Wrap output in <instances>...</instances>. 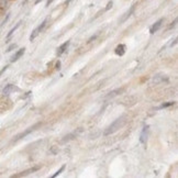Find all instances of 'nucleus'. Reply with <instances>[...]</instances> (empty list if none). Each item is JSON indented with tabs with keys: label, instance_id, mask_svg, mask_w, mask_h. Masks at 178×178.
<instances>
[{
	"label": "nucleus",
	"instance_id": "16",
	"mask_svg": "<svg viewBox=\"0 0 178 178\" xmlns=\"http://www.w3.org/2000/svg\"><path fill=\"white\" fill-rule=\"evenodd\" d=\"M40 34V32H38V28H35L33 31H32V33H31V35H30V41L31 42H33L35 40V38H38V35Z\"/></svg>",
	"mask_w": 178,
	"mask_h": 178
},
{
	"label": "nucleus",
	"instance_id": "11",
	"mask_svg": "<svg viewBox=\"0 0 178 178\" xmlns=\"http://www.w3.org/2000/svg\"><path fill=\"white\" fill-rule=\"evenodd\" d=\"M164 81H166V83L168 81V77L166 75H156L152 80L153 85H157V84L164 83Z\"/></svg>",
	"mask_w": 178,
	"mask_h": 178
},
{
	"label": "nucleus",
	"instance_id": "19",
	"mask_svg": "<svg viewBox=\"0 0 178 178\" xmlns=\"http://www.w3.org/2000/svg\"><path fill=\"white\" fill-rule=\"evenodd\" d=\"M98 36H99V32H98V33H96L95 35H91V36H90V38H88V41H87V43H88V44H90L91 42L96 41V40H97V38H98Z\"/></svg>",
	"mask_w": 178,
	"mask_h": 178
},
{
	"label": "nucleus",
	"instance_id": "9",
	"mask_svg": "<svg viewBox=\"0 0 178 178\" xmlns=\"http://www.w3.org/2000/svg\"><path fill=\"white\" fill-rule=\"evenodd\" d=\"M16 90H19V88L14 86L13 84H8V85H6V87L2 89V94L5 96H8V95H10L11 92L16 91Z\"/></svg>",
	"mask_w": 178,
	"mask_h": 178
},
{
	"label": "nucleus",
	"instance_id": "5",
	"mask_svg": "<svg viewBox=\"0 0 178 178\" xmlns=\"http://www.w3.org/2000/svg\"><path fill=\"white\" fill-rule=\"evenodd\" d=\"M135 8H137V5H132V6L130 7V9L127 10V12H125L123 16L121 17L120 24H122V23H124L125 21H127V20H129V18H130V17L134 13V11H135Z\"/></svg>",
	"mask_w": 178,
	"mask_h": 178
},
{
	"label": "nucleus",
	"instance_id": "25",
	"mask_svg": "<svg viewBox=\"0 0 178 178\" xmlns=\"http://www.w3.org/2000/svg\"><path fill=\"white\" fill-rule=\"evenodd\" d=\"M53 1H54V0H48V1H46V5H45V6L48 7V6H50V5H51L52 2H53Z\"/></svg>",
	"mask_w": 178,
	"mask_h": 178
},
{
	"label": "nucleus",
	"instance_id": "18",
	"mask_svg": "<svg viewBox=\"0 0 178 178\" xmlns=\"http://www.w3.org/2000/svg\"><path fill=\"white\" fill-rule=\"evenodd\" d=\"M46 24H48V19H45L43 22L40 24V26H38V32L41 33V32H43V30L45 29V26H46Z\"/></svg>",
	"mask_w": 178,
	"mask_h": 178
},
{
	"label": "nucleus",
	"instance_id": "6",
	"mask_svg": "<svg viewBox=\"0 0 178 178\" xmlns=\"http://www.w3.org/2000/svg\"><path fill=\"white\" fill-rule=\"evenodd\" d=\"M149 125H145L140 135V142L142 144H146L147 137H149Z\"/></svg>",
	"mask_w": 178,
	"mask_h": 178
},
{
	"label": "nucleus",
	"instance_id": "22",
	"mask_svg": "<svg viewBox=\"0 0 178 178\" xmlns=\"http://www.w3.org/2000/svg\"><path fill=\"white\" fill-rule=\"evenodd\" d=\"M60 66H62V63H60V60H57L56 62V65H55V68L57 70H60Z\"/></svg>",
	"mask_w": 178,
	"mask_h": 178
},
{
	"label": "nucleus",
	"instance_id": "7",
	"mask_svg": "<svg viewBox=\"0 0 178 178\" xmlns=\"http://www.w3.org/2000/svg\"><path fill=\"white\" fill-rule=\"evenodd\" d=\"M163 22H164V18H161V19L157 20V21H156V22L151 26V29H149V33H151V34H154L155 32L158 31V30L161 29V26H162Z\"/></svg>",
	"mask_w": 178,
	"mask_h": 178
},
{
	"label": "nucleus",
	"instance_id": "27",
	"mask_svg": "<svg viewBox=\"0 0 178 178\" xmlns=\"http://www.w3.org/2000/svg\"><path fill=\"white\" fill-rule=\"evenodd\" d=\"M42 0H35V5H38V3L41 2Z\"/></svg>",
	"mask_w": 178,
	"mask_h": 178
},
{
	"label": "nucleus",
	"instance_id": "21",
	"mask_svg": "<svg viewBox=\"0 0 178 178\" xmlns=\"http://www.w3.org/2000/svg\"><path fill=\"white\" fill-rule=\"evenodd\" d=\"M14 48H17V44L16 43H13V44H11L9 46V48H7V53H9V52H11V51H13V50H14Z\"/></svg>",
	"mask_w": 178,
	"mask_h": 178
},
{
	"label": "nucleus",
	"instance_id": "2",
	"mask_svg": "<svg viewBox=\"0 0 178 178\" xmlns=\"http://www.w3.org/2000/svg\"><path fill=\"white\" fill-rule=\"evenodd\" d=\"M42 125V123L41 122H38V123H35V124H33L32 127H28V129H26V130L23 131V132H21V133H19V134H17L16 137H13L12 139V142H18V141H20V140H22V139H24L26 137H28V135H30V134L32 133V132H34L38 127H40Z\"/></svg>",
	"mask_w": 178,
	"mask_h": 178
},
{
	"label": "nucleus",
	"instance_id": "20",
	"mask_svg": "<svg viewBox=\"0 0 178 178\" xmlns=\"http://www.w3.org/2000/svg\"><path fill=\"white\" fill-rule=\"evenodd\" d=\"M112 7H113V1H109V2L107 3V6H106V8L103 9V11H109Z\"/></svg>",
	"mask_w": 178,
	"mask_h": 178
},
{
	"label": "nucleus",
	"instance_id": "14",
	"mask_svg": "<svg viewBox=\"0 0 178 178\" xmlns=\"http://www.w3.org/2000/svg\"><path fill=\"white\" fill-rule=\"evenodd\" d=\"M174 105H175V101L164 102V103H162L158 108H156V109H157V110H161V109H165V108H168V107H172V106H174Z\"/></svg>",
	"mask_w": 178,
	"mask_h": 178
},
{
	"label": "nucleus",
	"instance_id": "26",
	"mask_svg": "<svg viewBox=\"0 0 178 178\" xmlns=\"http://www.w3.org/2000/svg\"><path fill=\"white\" fill-rule=\"evenodd\" d=\"M72 1H73V0H66V2H65V3H66V5H69Z\"/></svg>",
	"mask_w": 178,
	"mask_h": 178
},
{
	"label": "nucleus",
	"instance_id": "24",
	"mask_svg": "<svg viewBox=\"0 0 178 178\" xmlns=\"http://www.w3.org/2000/svg\"><path fill=\"white\" fill-rule=\"evenodd\" d=\"M51 151H52V153H53V154H56V153L58 152V149H55V147H52Z\"/></svg>",
	"mask_w": 178,
	"mask_h": 178
},
{
	"label": "nucleus",
	"instance_id": "15",
	"mask_svg": "<svg viewBox=\"0 0 178 178\" xmlns=\"http://www.w3.org/2000/svg\"><path fill=\"white\" fill-rule=\"evenodd\" d=\"M20 26H21V22H18V23H17V26H13L12 29L10 30V32L8 33V34H7V40H9V38H11V36H12V34L17 31V29H18V28H19Z\"/></svg>",
	"mask_w": 178,
	"mask_h": 178
},
{
	"label": "nucleus",
	"instance_id": "8",
	"mask_svg": "<svg viewBox=\"0 0 178 178\" xmlns=\"http://www.w3.org/2000/svg\"><path fill=\"white\" fill-rule=\"evenodd\" d=\"M125 91V87H120V88H117L115 90H112L106 96V98H113V97H117V96H120L121 94H123Z\"/></svg>",
	"mask_w": 178,
	"mask_h": 178
},
{
	"label": "nucleus",
	"instance_id": "10",
	"mask_svg": "<svg viewBox=\"0 0 178 178\" xmlns=\"http://www.w3.org/2000/svg\"><path fill=\"white\" fill-rule=\"evenodd\" d=\"M24 53H26V48H20V50H18V51L14 53V55L11 57V60H10V62H11V63H14L17 60H19L20 58L24 55Z\"/></svg>",
	"mask_w": 178,
	"mask_h": 178
},
{
	"label": "nucleus",
	"instance_id": "4",
	"mask_svg": "<svg viewBox=\"0 0 178 178\" xmlns=\"http://www.w3.org/2000/svg\"><path fill=\"white\" fill-rule=\"evenodd\" d=\"M38 169H41V166H40V165H38V166H33L32 168L26 169V170L19 173V174H14V175H12L11 177H12V178H14V177H16V178H17V177H24V176L31 175V174H33V173L38 172Z\"/></svg>",
	"mask_w": 178,
	"mask_h": 178
},
{
	"label": "nucleus",
	"instance_id": "1",
	"mask_svg": "<svg viewBox=\"0 0 178 178\" xmlns=\"http://www.w3.org/2000/svg\"><path fill=\"white\" fill-rule=\"evenodd\" d=\"M124 119H125L124 115H122V117H120V118H118V119H115V120L113 121L107 129H106L105 133L103 134L107 137V135H110V134L117 132V131H118L121 127H123V124L125 123V120H124Z\"/></svg>",
	"mask_w": 178,
	"mask_h": 178
},
{
	"label": "nucleus",
	"instance_id": "13",
	"mask_svg": "<svg viewBox=\"0 0 178 178\" xmlns=\"http://www.w3.org/2000/svg\"><path fill=\"white\" fill-rule=\"evenodd\" d=\"M69 44H70V41H66V42H64L63 44L60 45V48H57V55H58V56H60V55H63L64 53L66 52V50L68 48Z\"/></svg>",
	"mask_w": 178,
	"mask_h": 178
},
{
	"label": "nucleus",
	"instance_id": "23",
	"mask_svg": "<svg viewBox=\"0 0 178 178\" xmlns=\"http://www.w3.org/2000/svg\"><path fill=\"white\" fill-rule=\"evenodd\" d=\"M8 67H9V65H6V66H5V67L2 68V69L0 70V76H1V75H2V74L5 73V72H6L7 69H8Z\"/></svg>",
	"mask_w": 178,
	"mask_h": 178
},
{
	"label": "nucleus",
	"instance_id": "17",
	"mask_svg": "<svg viewBox=\"0 0 178 178\" xmlns=\"http://www.w3.org/2000/svg\"><path fill=\"white\" fill-rule=\"evenodd\" d=\"M65 168H66V165L64 164V165H62V167H60V168L58 169L57 172L55 173V174H53V175H52V178H55V177H57V176H60V174H62V173H63L64 170H65Z\"/></svg>",
	"mask_w": 178,
	"mask_h": 178
},
{
	"label": "nucleus",
	"instance_id": "3",
	"mask_svg": "<svg viewBox=\"0 0 178 178\" xmlns=\"http://www.w3.org/2000/svg\"><path fill=\"white\" fill-rule=\"evenodd\" d=\"M81 132H83V127H78V129H76V130L74 131V132H72V133L65 135V137H64L63 139L60 140V144H65V143H67V142H69V141L74 140V139H76V137H78V135H79Z\"/></svg>",
	"mask_w": 178,
	"mask_h": 178
},
{
	"label": "nucleus",
	"instance_id": "12",
	"mask_svg": "<svg viewBox=\"0 0 178 178\" xmlns=\"http://www.w3.org/2000/svg\"><path fill=\"white\" fill-rule=\"evenodd\" d=\"M127 52V46L125 44H119L117 48H115V54L118 55V56H123Z\"/></svg>",
	"mask_w": 178,
	"mask_h": 178
}]
</instances>
